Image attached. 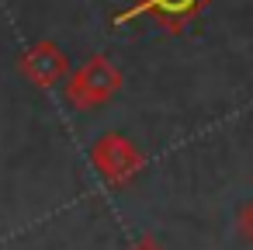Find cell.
Returning a JSON list of instances; mask_svg holds the SVG:
<instances>
[{
	"mask_svg": "<svg viewBox=\"0 0 253 250\" xmlns=\"http://www.w3.org/2000/svg\"><path fill=\"white\" fill-rule=\"evenodd\" d=\"M66 101L77 111H90L108 104L118 91H122V70L108 59V56H90L84 66H77L66 77Z\"/></svg>",
	"mask_w": 253,
	"mask_h": 250,
	"instance_id": "obj_1",
	"label": "cell"
},
{
	"mask_svg": "<svg viewBox=\"0 0 253 250\" xmlns=\"http://www.w3.org/2000/svg\"><path fill=\"white\" fill-rule=\"evenodd\" d=\"M94 163H97V170L104 174L108 184H128L142 167V153L135 150L132 139H125L118 132H108L94 146Z\"/></svg>",
	"mask_w": 253,
	"mask_h": 250,
	"instance_id": "obj_2",
	"label": "cell"
},
{
	"mask_svg": "<svg viewBox=\"0 0 253 250\" xmlns=\"http://www.w3.org/2000/svg\"><path fill=\"white\" fill-rule=\"evenodd\" d=\"M21 73L25 80H32L42 91H52L56 84H66L70 77V56L56 46V42H39L25 52L21 59Z\"/></svg>",
	"mask_w": 253,
	"mask_h": 250,
	"instance_id": "obj_3",
	"label": "cell"
},
{
	"mask_svg": "<svg viewBox=\"0 0 253 250\" xmlns=\"http://www.w3.org/2000/svg\"><path fill=\"white\" fill-rule=\"evenodd\" d=\"M142 7H160L163 14H184V11H194V7H201V0H146V4H139L135 11H128V14H139ZM125 14V18H128Z\"/></svg>",
	"mask_w": 253,
	"mask_h": 250,
	"instance_id": "obj_4",
	"label": "cell"
},
{
	"mask_svg": "<svg viewBox=\"0 0 253 250\" xmlns=\"http://www.w3.org/2000/svg\"><path fill=\"white\" fill-rule=\"evenodd\" d=\"M236 229L243 240H253V201H243L236 212Z\"/></svg>",
	"mask_w": 253,
	"mask_h": 250,
	"instance_id": "obj_5",
	"label": "cell"
},
{
	"mask_svg": "<svg viewBox=\"0 0 253 250\" xmlns=\"http://www.w3.org/2000/svg\"><path fill=\"white\" fill-rule=\"evenodd\" d=\"M135 250H160V243H156V240H139Z\"/></svg>",
	"mask_w": 253,
	"mask_h": 250,
	"instance_id": "obj_6",
	"label": "cell"
}]
</instances>
